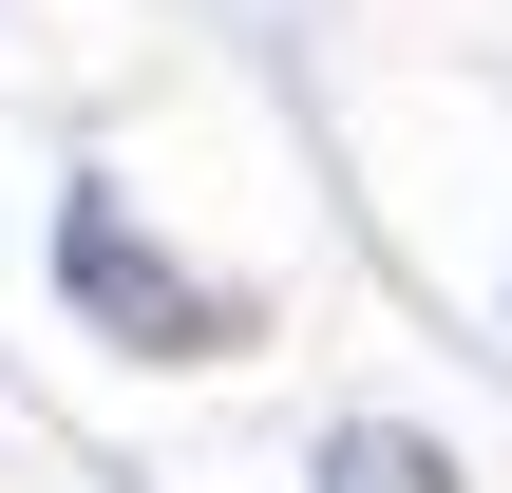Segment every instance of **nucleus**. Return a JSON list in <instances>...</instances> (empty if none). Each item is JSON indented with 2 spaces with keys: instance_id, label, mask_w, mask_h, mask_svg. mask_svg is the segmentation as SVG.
Instances as JSON below:
<instances>
[{
  "instance_id": "f257e3e1",
  "label": "nucleus",
  "mask_w": 512,
  "mask_h": 493,
  "mask_svg": "<svg viewBox=\"0 0 512 493\" xmlns=\"http://www.w3.org/2000/svg\"><path fill=\"white\" fill-rule=\"evenodd\" d=\"M57 285H76L95 323H133V342L171 323V361H209V342H247V285H190L171 247H133V209H114V190H57Z\"/></svg>"
},
{
  "instance_id": "f03ea898",
  "label": "nucleus",
  "mask_w": 512,
  "mask_h": 493,
  "mask_svg": "<svg viewBox=\"0 0 512 493\" xmlns=\"http://www.w3.org/2000/svg\"><path fill=\"white\" fill-rule=\"evenodd\" d=\"M323 493H456V456H437L418 418H342V437H323Z\"/></svg>"
}]
</instances>
